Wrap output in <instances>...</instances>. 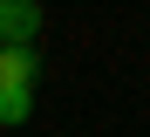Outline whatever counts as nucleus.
Instances as JSON below:
<instances>
[{
  "label": "nucleus",
  "mask_w": 150,
  "mask_h": 137,
  "mask_svg": "<svg viewBox=\"0 0 150 137\" xmlns=\"http://www.w3.org/2000/svg\"><path fill=\"white\" fill-rule=\"evenodd\" d=\"M41 82V41H0V130H21L34 117Z\"/></svg>",
  "instance_id": "f257e3e1"
},
{
  "label": "nucleus",
  "mask_w": 150,
  "mask_h": 137,
  "mask_svg": "<svg viewBox=\"0 0 150 137\" xmlns=\"http://www.w3.org/2000/svg\"><path fill=\"white\" fill-rule=\"evenodd\" d=\"M0 41H41V7L34 0H0Z\"/></svg>",
  "instance_id": "f03ea898"
}]
</instances>
